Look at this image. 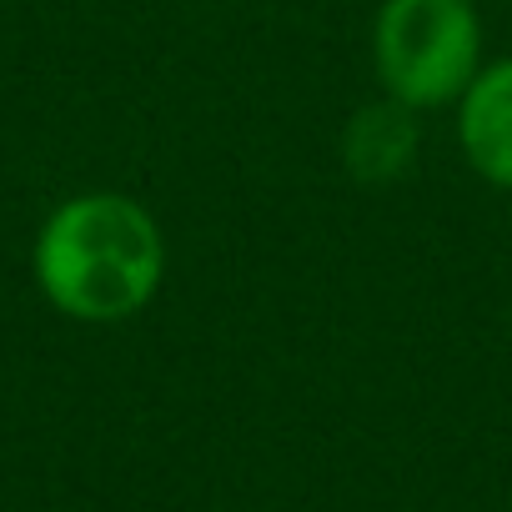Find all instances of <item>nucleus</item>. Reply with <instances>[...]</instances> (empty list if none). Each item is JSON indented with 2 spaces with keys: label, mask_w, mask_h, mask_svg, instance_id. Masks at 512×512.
Listing matches in <instances>:
<instances>
[{
  "label": "nucleus",
  "mask_w": 512,
  "mask_h": 512,
  "mask_svg": "<svg viewBox=\"0 0 512 512\" xmlns=\"http://www.w3.org/2000/svg\"><path fill=\"white\" fill-rule=\"evenodd\" d=\"M452 131L467 171L497 191H512V56L482 61V71L452 101Z\"/></svg>",
  "instance_id": "nucleus-3"
},
{
  "label": "nucleus",
  "mask_w": 512,
  "mask_h": 512,
  "mask_svg": "<svg viewBox=\"0 0 512 512\" xmlns=\"http://www.w3.org/2000/svg\"><path fill=\"white\" fill-rule=\"evenodd\" d=\"M31 277L66 322L121 327L141 317L166 282L161 221L126 191L66 196L36 231Z\"/></svg>",
  "instance_id": "nucleus-1"
},
{
  "label": "nucleus",
  "mask_w": 512,
  "mask_h": 512,
  "mask_svg": "<svg viewBox=\"0 0 512 512\" xmlns=\"http://www.w3.org/2000/svg\"><path fill=\"white\" fill-rule=\"evenodd\" d=\"M482 71V11L472 0H382L372 16V76L412 111L452 106Z\"/></svg>",
  "instance_id": "nucleus-2"
},
{
  "label": "nucleus",
  "mask_w": 512,
  "mask_h": 512,
  "mask_svg": "<svg viewBox=\"0 0 512 512\" xmlns=\"http://www.w3.org/2000/svg\"><path fill=\"white\" fill-rule=\"evenodd\" d=\"M342 166L352 181L362 186H392L402 181L412 166H417V151H422V111L392 101V96H377L367 106H357L342 126Z\"/></svg>",
  "instance_id": "nucleus-4"
}]
</instances>
